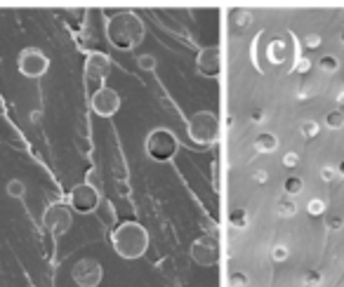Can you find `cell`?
Returning <instances> with one entry per match:
<instances>
[{
    "mask_svg": "<svg viewBox=\"0 0 344 287\" xmlns=\"http://www.w3.org/2000/svg\"><path fill=\"white\" fill-rule=\"evenodd\" d=\"M118 106H120V97H118L111 87H99V90L94 92V97H92L94 113L109 118V116H113V113L118 111Z\"/></svg>",
    "mask_w": 344,
    "mask_h": 287,
    "instance_id": "6",
    "label": "cell"
},
{
    "mask_svg": "<svg viewBox=\"0 0 344 287\" xmlns=\"http://www.w3.org/2000/svg\"><path fill=\"white\" fill-rule=\"evenodd\" d=\"M306 45H309V47H318V45H321V38H318L316 33H311V36H306Z\"/></svg>",
    "mask_w": 344,
    "mask_h": 287,
    "instance_id": "20",
    "label": "cell"
},
{
    "mask_svg": "<svg viewBox=\"0 0 344 287\" xmlns=\"http://www.w3.org/2000/svg\"><path fill=\"white\" fill-rule=\"evenodd\" d=\"M43 226L52 235H64V233L71 228V210L64 205V202H55L50 205L43 214Z\"/></svg>",
    "mask_w": 344,
    "mask_h": 287,
    "instance_id": "3",
    "label": "cell"
},
{
    "mask_svg": "<svg viewBox=\"0 0 344 287\" xmlns=\"http://www.w3.org/2000/svg\"><path fill=\"white\" fill-rule=\"evenodd\" d=\"M321 69L328 71V73L337 71V59H335V57H323V59H321Z\"/></svg>",
    "mask_w": 344,
    "mask_h": 287,
    "instance_id": "17",
    "label": "cell"
},
{
    "mask_svg": "<svg viewBox=\"0 0 344 287\" xmlns=\"http://www.w3.org/2000/svg\"><path fill=\"white\" fill-rule=\"evenodd\" d=\"M276 146H278V141H276L274 134H262V137L255 141V148L262 151V153H271V151H276Z\"/></svg>",
    "mask_w": 344,
    "mask_h": 287,
    "instance_id": "10",
    "label": "cell"
},
{
    "mask_svg": "<svg viewBox=\"0 0 344 287\" xmlns=\"http://www.w3.org/2000/svg\"><path fill=\"white\" fill-rule=\"evenodd\" d=\"M255 179H257V181H264L266 174H264V172H257V174H255Z\"/></svg>",
    "mask_w": 344,
    "mask_h": 287,
    "instance_id": "24",
    "label": "cell"
},
{
    "mask_svg": "<svg viewBox=\"0 0 344 287\" xmlns=\"http://www.w3.org/2000/svg\"><path fill=\"white\" fill-rule=\"evenodd\" d=\"M302 134H304V137H316V134H318V123L306 120V123L302 125Z\"/></svg>",
    "mask_w": 344,
    "mask_h": 287,
    "instance_id": "14",
    "label": "cell"
},
{
    "mask_svg": "<svg viewBox=\"0 0 344 287\" xmlns=\"http://www.w3.org/2000/svg\"><path fill=\"white\" fill-rule=\"evenodd\" d=\"M342 43H344V33H342Z\"/></svg>",
    "mask_w": 344,
    "mask_h": 287,
    "instance_id": "27",
    "label": "cell"
},
{
    "mask_svg": "<svg viewBox=\"0 0 344 287\" xmlns=\"http://www.w3.org/2000/svg\"><path fill=\"white\" fill-rule=\"evenodd\" d=\"M113 242H116L118 254L123 256H139L144 249H146V233L144 228H139L137 224H123L113 235Z\"/></svg>",
    "mask_w": 344,
    "mask_h": 287,
    "instance_id": "1",
    "label": "cell"
},
{
    "mask_svg": "<svg viewBox=\"0 0 344 287\" xmlns=\"http://www.w3.org/2000/svg\"><path fill=\"white\" fill-rule=\"evenodd\" d=\"M137 64H139V69H144V71H153L156 69V57L141 55L139 59H137Z\"/></svg>",
    "mask_w": 344,
    "mask_h": 287,
    "instance_id": "12",
    "label": "cell"
},
{
    "mask_svg": "<svg viewBox=\"0 0 344 287\" xmlns=\"http://www.w3.org/2000/svg\"><path fill=\"white\" fill-rule=\"evenodd\" d=\"M71 275L80 287H97L102 282V266L94 259H80V261H76Z\"/></svg>",
    "mask_w": 344,
    "mask_h": 287,
    "instance_id": "5",
    "label": "cell"
},
{
    "mask_svg": "<svg viewBox=\"0 0 344 287\" xmlns=\"http://www.w3.org/2000/svg\"><path fill=\"white\" fill-rule=\"evenodd\" d=\"M212 254H215V249H212L205 240H201V242H196V245H194V256L201 261V264H210Z\"/></svg>",
    "mask_w": 344,
    "mask_h": 287,
    "instance_id": "8",
    "label": "cell"
},
{
    "mask_svg": "<svg viewBox=\"0 0 344 287\" xmlns=\"http://www.w3.org/2000/svg\"><path fill=\"white\" fill-rule=\"evenodd\" d=\"M295 210H297V207H295V202L292 200H281L278 202V214H281V217H292Z\"/></svg>",
    "mask_w": 344,
    "mask_h": 287,
    "instance_id": "11",
    "label": "cell"
},
{
    "mask_svg": "<svg viewBox=\"0 0 344 287\" xmlns=\"http://www.w3.org/2000/svg\"><path fill=\"white\" fill-rule=\"evenodd\" d=\"M306 210H309V214H323V210H325V202L318 200V198H313V200H309Z\"/></svg>",
    "mask_w": 344,
    "mask_h": 287,
    "instance_id": "13",
    "label": "cell"
},
{
    "mask_svg": "<svg viewBox=\"0 0 344 287\" xmlns=\"http://www.w3.org/2000/svg\"><path fill=\"white\" fill-rule=\"evenodd\" d=\"M285 191H288V193H299V191H302V181H299V179H288V181H285Z\"/></svg>",
    "mask_w": 344,
    "mask_h": 287,
    "instance_id": "15",
    "label": "cell"
},
{
    "mask_svg": "<svg viewBox=\"0 0 344 287\" xmlns=\"http://www.w3.org/2000/svg\"><path fill=\"white\" fill-rule=\"evenodd\" d=\"M321 177L325 179V181H332V177H335V170H332V167H323V170H321Z\"/></svg>",
    "mask_w": 344,
    "mask_h": 287,
    "instance_id": "21",
    "label": "cell"
},
{
    "mask_svg": "<svg viewBox=\"0 0 344 287\" xmlns=\"http://www.w3.org/2000/svg\"><path fill=\"white\" fill-rule=\"evenodd\" d=\"M5 193L10 198H15V200H22L24 195H26V184H24L22 179H10L8 184H5Z\"/></svg>",
    "mask_w": 344,
    "mask_h": 287,
    "instance_id": "9",
    "label": "cell"
},
{
    "mask_svg": "<svg viewBox=\"0 0 344 287\" xmlns=\"http://www.w3.org/2000/svg\"><path fill=\"white\" fill-rule=\"evenodd\" d=\"M17 69L26 78H40L50 69V59L38 47H24L19 57H17Z\"/></svg>",
    "mask_w": 344,
    "mask_h": 287,
    "instance_id": "2",
    "label": "cell"
},
{
    "mask_svg": "<svg viewBox=\"0 0 344 287\" xmlns=\"http://www.w3.org/2000/svg\"><path fill=\"white\" fill-rule=\"evenodd\" d=\"M325 123L330 125V127H342V123H344V116L339 113V111H335V113H330L328 118H325Z\"/></svg>",
    "mask_w": 344,
    "mask_h": 287,
    "instance_id": "16",
    "label": "cell"
},
{
    "mask_svg": "<svg viewBox=\"0 0 344 287\" xmlns=\"http://www.w3.org/2000/svg\"><path fill=\"white\" fill-rule=\"evenodd\" d=\"M337 101H339V104H344V92H339V97H337Z\"/></svg>",
    "mask_w": 344,
    "mask_h": 287,
    "instance_id": "25",
    "label": "cell"
},
{
    "mask_svg": "<svg viewBox=\"0 0 344 287\" xmlns=\"http://www.w3.org/2000/svg\"><path fill=\"white\" fill-rule=\"evenodd\" d=\"M283 163L288 165V167H295V165L299 163V158H297V153H285V158H283Z\"/></svg>",
    "mask_w": 344,
    "mask_h": 287,
    "instance_id": "19",
    "label": "cell"
},
{
    "mask_svg": "<svg viewBox=\"0 0 344 287\" xmlns=\"http://www.w3.org/2000/svg\"><path fill=\"white\" fill-rule=\"evenodd\" d=\"M339 174H342V177H344V163L339 165Z\"/></svg>",
    "mask_w": 344,
    "mask_h": 287,
    "instance_id": "26",
    "label": "cell"
},
{
    "mask_svg": "<svg viewBox=\"0 0 344 287\" xmlns=\"http://www.w3.org/2000/svg\"><path fill=\"white\" fill-rule=\"evenodd\" d=\"M285 256H288V247H283V245H278V247L274 249V259H276V261H283Z\"/></svg>",
    "mask_w": 344,
    "mask_h": 287,
    "instance_id": "18",
    "label": "cell"
},
{
    "mask_svg": "<svg viewBox=\"0 0 344 287\" xmlns=\"http://www.w3.org/2000/svg\"><path fill=\"white\" fill-rule=\"evenodd\" d=\"M311 66V62H306V59H299V64H297V71H306Z\"/></svg>",
    "mask_w": 344,
    "mask_h": 287,
    "instance_id": "22",
    "label": "cell"
},
{
    "mask_svg": "<svg viewBox=\"0 0 344 287\" xmlns=\"http://www.w3.org/2000/svg\"><path fill=\"white\" fill-rule=\"evenodd\" d=\"M69 205L73 207L76 212H87L97 210V205H99V193H97V188L92 184H78V186H73V191L69 193Z\"/></svg>",
    "mask_w": 344,
    "mask_h": 287,
    "instance_id": "4",
    "label": "cell"
},
{
    "mask_svg": "<svg viewBox=\"0 0 344 287\" xmlns=\"http://www.w3.org/2000/svg\"><path fill=\"white\" fill-rule=\"evenodd\" d=\"M243 282H245V278H243V275H236V278H231V285H243Z\"/></svg>",
    "mask_w": 344,
    "mask_h": 287,
    "instance_id": "23",
    "label": "cell"
},
{
    "mask_svg": "<svg viewBox=\"0 0 344 287\" xmlns=\"http://www.w3.org/2000/svg\"><path fill=\"white\" fill-rule=\"evenodd\" d=\"M111 69V62L106 55H99V52H94V55L87 57L85 62V76L90 78V80H104L106 78V73H109Z\"/></svg>",
    "mask_w": 344,
    "mask_h": 287,
    "instance_id": "7",
    "label": "cell"
}]
</instances>
